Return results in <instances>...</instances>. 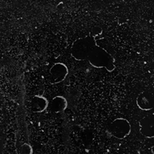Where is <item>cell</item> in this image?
Returning a JSON list of instances; mask_svg holds the SVG:
<instances>
[{
    "instance_id": "1",
    "label": "cell",
    "mask_w": 154,
    "mask_h": 154,
    "mask_svg": "<svg viewBox=\"0 0 154 154\" xmlns=\"http://www.w3.org/2000/svg\"><path fill=\"white\" fill-rule=\"evenodd\" d=\"M103 29L99 26L93 27L89 35L86 37L75 39L72 44L70 53L77 61L87 60L93 48L97 45V39L102 38Z\"/></svg>"
},
{
    "instance_id": "3",
    "label": "cell",
    "mask_w": 154,
    "mask_h": 154,
    "mask_svg": "<svg viewBox=\"0 0 154 154\" xmlns=\"http://www.w3.org/2000/svg\"><path fill=\"white\" fill-rule=\"evenodd\" d=\"M108 130L114 137L123 140L128 137L131 133V125L126 119L119 117L114 119L109 125Z\"/></svg>"
},
{
    "instance_id": "6",
    "label": "cell",
    "mask_w": 154,
    "mask_h": 154,
    "mask_svg": "<svg viewBox=\"0 0 154 154\" xmlns=\"http://www.w3.org/2000/svg\"><path fill=\"white\" fill-rule=\"evenodd\" d=\"M136 103L138 108L143 111H150L154 109V99L146 92L139 94L136 100Z\"/></svg>"
},
{
    "instance_id": "2",
    "label": "cell",
    "mask_w": 154,
    "mask_h": 154,
    "mask_svg": "<svg viewBox=\"0 0 154 154\" xmlns=\"http://www.w3.org/2000/svg\"><path fill=\"white\" fill-rule=\"evenodd\" d=\"M87 61L94 68L105 69L109 72H113L116 69L115 59L113 56L98 44L93 48Z\"/></svg>"
},
{
    "instance_id": "4",
    "label": "cell",
    "mask_w": 154,
    "mask_h": 154,
    "mask_svg": "<svg viewBox=\"0 0 154 154\" xmlns=\"http://www.w3.org/2000/svg\"><path fill=\"white\" fill-rule=\"evenodd\" d=\"M51 79L53 83H60L66 79L69 75V69L66 64L63 63H56L49 70Z\"/></svg>"
},
{
    "instance_id": "9",
    "label": "cell",
    "mask_w": 154,
    "mask_h": 154,
    "mask_svg": "<svg viewBox=\"0 0 154 154\" xmlns=\"http://www.w3.org/2000/svg\"><path fill=\"white\" fill-rule=\"evenodd\" d=\"M32 146L28 143L23 144L20 149V154H32Z\"/></svg>"
},
{
    "instance_id": "8",
    "label": "cell",
    "mask_w": 154,
    "mask_h": 154,
    "mask_svg": "<svg viewBox=\"0 0 154 154\" xmlns=\"http://www.w3.org/2000/svg\"><path fill=\"white\" fill-rule=\"evenodd\" d=\"M68 107V101L63 96H56L52 100L50 104L51 111L54 113H60L66 110Z\"/></svg>"
},
{
    "instance_id": "5",
    "label": "cell",
    "mask_w": 154,
    "mask_h": 154,
    "mask_svg": "<svg viewBox=\"0 0 154 154\" xmlns=\"http://www.w3.org/2000/svg\"><path fill=\"white\" fill-rule=\"evenodd\" d=\"M140 133L147 138H154V116H146L139 122Z\"/></svg>"
},
{
    "instance_id": "7",
    "label": "cell",
    "mask_w": 154,
    "mask_h": 154,
    "mask_svg": "<svg viewBox=\"0 0 154 154\" xmlns=\"http://www.w3.org/2000/svg\"><path fill=\"white\" fill-rule=\"evenodd\" d=\"M49 106V101L47 99L41 95L34 96L31 100V109L33 112H40L46 110Z\"/></svg>"
}]
</instances>
